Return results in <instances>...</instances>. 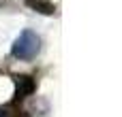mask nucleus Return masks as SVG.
Returning a JSON list of instances; mask_svg holds the SVG:
<instances>
[{
  "label": "nucleus",
  "mask_w": 122,
  "mask_h": 117,
  "mask_svg": "<svg viewBox=\"0 0 122 117\" xmlns=\"http://www.w3.org/2000/svg\"><path fill=\"white\" fill-rule=\"evenodd\" d=\"M39 47H41V43H39V36L34 34V32H30V30H24L21 34H19V38L15 40V45H13V55L17 58V60H32L36 53H39Z\"/></svg>",
  "instance_id": "nucleus-1"
},
{
  "label": "nucleus",
  "mask_w": 122,
  "mask_h": 117,
  "mask_svg": "<svg viewBox=\"0 0 122 117\" xmlns=\"http://www.w3.org/2000/svg\"><path fill=\"white\" fill-rule=\"evenodd\" d=\"M13 79H15V87H17V98H26V96H30V94L34 92V87H36L34 79L28 77V75H15Z\"/></svg>",
  "instance_id": "nucleus-2"
},
{
  "label": "nucleus",
  "mask_w": 122,
  "mask_h": 117,
  "mask_svg": "<svg viewBox=\"0 0 122 117\" xmlns=\"http://www.w3.org/2000/svg\"><path fill=\"white\" fill-rule=\"evenodd\" d=\"M32 11H39V13H43V15H51L54 11H56V6L49 2V0H24Z\"/></svg>",
  "instance_id": "nucleus-3"
},
{
  "label": "nucleus",
  "mask_w": 122,
  "mask_h": 117,
  "mask_svg": "<svg viewBox=\"0 0 122 117\" xmlns=\"http://www.w3.org/2000/svg\"><path fill=\"white\" fill-rule=\"evenodd\" d=\"M0 117H11V113H9L6 109H0Z\"/></svg>",
  "instance_id": "nucleus-4"
}]
</instances>
